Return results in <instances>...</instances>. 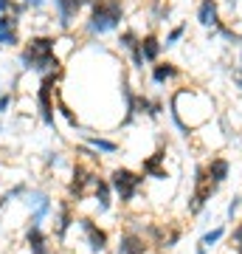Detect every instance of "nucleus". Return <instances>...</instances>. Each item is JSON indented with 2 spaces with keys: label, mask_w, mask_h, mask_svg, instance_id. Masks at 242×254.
I'll return each mask as SVG.
<instances>
[{
  "label": "nucleus",
  "mask_w": 242,
  "mask_h": 254,
  "mask_svg": "<svg viewBox=\"0 0 242 254\" xmlns=\"http://www.w3.org/2000/svg\"><path fill=\"white\" fill-rule=\"evenodd\" d=\"M20 60H23L26 71H37V73H43V76L56 73V68H59V60L54 54V40L51 37H34Z\"/></svg>",
  "instance_id": "1"
},
{
  "label": "nucleus",
  "mask_w": 242,
  "mask_h": 254,
  "mask_svg": "<svg viewBox=\"0 0 242 254\" xmlns=\"http://www.w3.org/2000/svg\"><path fill=\"white\" fill-rule=\"evenodd\" d=\"M121 0H96L93 6V17L88 23V31L90 34H104V31H113V28L121 23Z\"/></svg>",
  "instance_id": "2"
},
{
  "label": "nucleus",
  "mask_w": 242,
  "mask_h": 254,
  "mask_svg": "<svg viewBox=\"0 0 242 254\" xmlns=\"http://www.w3.org/2000/svg\"><path fill=\"white\" fill-rule=\"evenodd\" d=\"M141 184H144V173H133L127 167H118V170L110 173V187H113V192L118 195L121 203H133Z\"/></svg>",
  "instance_id": "3"
},
{
  "label": "nucleus",
  "mask_w": 242,
  "mask_h": 254,
  "mask_svg": "<svg viewBox=\"0 0 242 254\" xmlns=\"http://www.w3.org/2000/svg\"><path fill=\"white\" fill-rule=\"evenodd\" d=\"M217 190H220V184H214L208 178L206 167H197L194 170V190H192V198H189V215H197L200 209L211 200V195Z\"/></svg>",
  "instance_id": "4"
},
{
  "label": "nucleus",
  "mask_w": 242,
  "mask_h": 254,
  "mask_svg": "<svg viewBox=\"0 0 242 254\" xmlns=\"http://www.w3.org/2000/svg\"><path fill=\"white\" fill-rule=\"evenodd\" d=\"M96 181H99L96 170H93V167H88V164L76 161V167H73V181H71V187H68L71 200H76V203H79V200L88 195V190H93V187H96Z\"/></svg>",
  "instance_id": "5"
},
{
  "label": "nucleus",
  "mask_w": 242,
  "mask_h": 254,
  "mask_svg": "<svg viewBox=\"0 0 242 254\" xmlns=\"http://www.w3.org/2000/svg\"><path fill=\"white\" fill-rule=\"evenodd\" d=\"M54 85H56V73H48L40 82L37 91V105H40V116L48 127H54Z\"/></svg>",
  "instance_id": "6"
},
{
  "label": "nucleus",
  "mask_w": 242,
  "mask_h": 254,
  "mask_svg": "<svg viewBox=\"0 0 242 254\" xmlns=\"http://www.w3.org/2000/svg\"><path fill=\"white\" fill-rule=\"evenodd\" d=\"M26 203L34 209V215H31V226H43V220L54 212V200L48 198V192H43V190L26 192Z\"/></svg>",
  "instance_id": "7"
},
{
  "label": "nucleus",
  "mask_w": 242,
  "mask_h": 254,
  "mask_svg": "<svg viewBox=\"0 0 242 254\" xmlns=\"http://www.w3.org/2000/svg\"><path fill=\"white\" fill-rule=\"evenodd\" d=\"M76 223H79V229L85 232V240H88V246H90L93 254H101L104 249H107V232L99 229V223H93L90 218H79Z\"/></svg>",
  "instance_id": "8"
},
{
  "label": "nucleus",
  "mask_w": 242,
  "mask_h": 254,
  "mask_svg": "<svg viewBox=\"0 0 242 254\" xmlns=\"http://www.w3.org/2000/svg\"><path fill=\"white\" fill-rule=\"evenodd\" d=\"M116 254H146V243L138 232H124L118 237V249Z\"/></svg>",
  "instance_id": "9"
},
{
  "label": "nucleus",
  "mask_w": 242,
  "mask_h": 254,
  "mask_svg": "<svg viewBox=\"0 0 242 254\" xmlns=\"http://www.w3.org/2000/svg\"><path fill=\"white\" fill-rule=\"evenodd\" d=\"M54 3H56V11H59V26L68 28L88 0H54Z\"/></svg>",
  "instance_id": "10"
},
{
  "label": "nucleus",
  "mask_w": 242,
  "mask_h": 254,
  "mask_svg": "<svg viewBox=\"0 0 242 254\" xmlns=\"http://www.w3.org/2000/svg\"><path fill=\"white\" fill-rule=\"evenodd\" d=\"M26 246H28V252L31 254H51V249H48V237H45L43 226H28Z\"/></svg>",
  "instance_id": "11"
},
{
  "label": "nucleus",
  "mask_w": 242,
  "mask_h": 254,
  "mask_svg": "<svg viewBox=\"0 0 242 254\" xmlns=\"http://www.w3.org/2000/svg\"><path fill=\"white\" fill-rule=\"evenodd\" d=\"M206 173L214 184H223V181H228V175H231V164H228V158L217 155V158H211V161L206 164Z\"/></svg>",
  "instance_id": "12"
},
{
  "label": "nucleus",
  "mask_w": 242,
  "mask_h": 254,
  "mask_svg": "<svg viewBox=\"0 0 242 254\" xmlns=\"http://www.w3.org/2000/svg\"><path fill=\"white\" fill-rule=\"evenodd\" d=\"M93 195H96V206H99V215L110 212V206H113V187H110V181L99 178V181H96V187H93Z\"/></svg>",
  "instance_id": "13"
},
{
  "label": "nucleus",
  "mask_w": 242,
  "mask_h": 254,
  "mask_svg": "<svg viewBox=\"0 0 242 254\" xmlns=\"http://www.w3.org/2000/svg\"><path fill=\"white\" fill-rule=\"evenodd\" d=\"M163 158H166V153H163V150H158V153L149 155V158L144 161V175H152V178H158V181L169 178V175H166V170H161Z\"/></svg>",
  "instance_id": "14"
},
{
  "label": "nucleus",
  "mask_w": 242,
  "mask_h": 254,
  "mask_svg": "<svg viewBox=\"0 0 242 254\" xmlns=\"http://www.w3.org/2000/svg\"><path fill=\"white\" fill-rule=\"evenodd\" d=\"M197 20H200V23H203L206 28L220 26V20H217V0H203V3H200Z\"/></svg>",
  "instance_id": "15"
},
{
  "label": "nucleus",
  "mask_w": 242,
  "mask_h": 254,
  "mask_svg": "<svg viewBox=\"0 0 242 254\" xmlns=\"http://www.w3.org/2000/svg\"><path fill=\"white\" fill-rule=\"evenodd\" d=\"M138 48H141V57L144 63H158V57H161V43H158V37H144L141 43H138Z\"/></svg>",
  "instance_id": "16"
},
{
  "label": "nucleus",
  "mask_w": 242,
  "mask_h": 254,
  "mask_svg": "<svg viewBox=\"0 0 242 254\" xmlns=\"http://www.w3.org/2000/svg\"><path fill=\"white\" fill-rule=\"evenodd\" d=\"M73 223H76V220H73L71 203H62V206H59V215H56V237L62 240V237L68 235V229H71Z\"/></svg>",
  "instance_id": "17"
},
{
  "label": "nucleus",
  "mask_w": 242,
  "mask_h": 254,
  "mask_svg": "<svg viewBox=\"0 0 242 254\" xmlns=\"http://www.w3.org/2000/svg\"><path fill=\"white\" fill-rule=\"evenodd\" d=\"M85 144L93 147L96 153H104V155L118 153V144H116V141H110V138H101V136H88V138H85Z\"/></svg>",
  "instance_id": "18"
},
{
  "label": "nucleus",
  "mask_w": 242,
  "mask_h": 254,
  "mask_svg": "<svg viewBox=\"0 0 242 254\" xmlns=\"http://www.w3.org/2000/svg\"><path fill=\"white\" fill-rule=\"evenodd\" d=\"M175 76H178V68H175L172 63H158L152 68V82L155 85H163L166 79H175Z\"/></svg>",
  "instance_id": "19"
},
{
  "label": "nucleus",
  "mask_w": 242,
  "mask_h": 254,
  "mask_svg": "<svg viewBox=\"0 0 242 254\" xmlns=\"http://www.w3.org/2000/svg\"><path fill=\"white\" fill-rule=\"evenodd\" d=\"M26 192H28L26 184H17V187H11L9 192H3V198H0V209L6 206V203H11L14 198H20V195H26Z\"/></svg>",
  "instance_id": "20"
},
{
  "label": "nucleus",
  "mask_w": 242,
  "mask_h": 254,
  "mask_svg": "<svg viewBox=\"0 0 242 254\" xmlns=\"http://www.w3.org/2000/svg\"><path fill=\"white\" fill-rule=\"evenodd\" d=\"M223 235H225V229L223 226H217V229H211V232H206V235H203V240H200V246H214V243H220V240H223Z\"/></svg>",
  "instance_id": "21"
},
{
  "label": "nucleus",
  "mask_w": 242,
  "mask_h": 254,
  "mask_svg": "<svg viewBox=\"0 0 242 254\" xmlns=\"http://www.w3.org/2000/svg\"><path fill=\"white\" fill-rule=\"evenodd\" d=\"M118 43H121V48H124V51H133V48H138V43H141V40H138L133 31H127V34H121V40H118Z\"/></svg>",
  "instance_id": "22"
},
{
  "label": "nucleus",
  "mask_w": 242,
  "mask_h": 254,
  "mask_svg": "<svg viewBox=\"0 0 242 254\" xmlns=\"http://www.w3.org/2000/svg\"><path fill=\"white\" fill-rule=\"evenodd\" d=\"M0 31H17V14H3L0 17Z\"/></svg>",
  "instance_id": "23"
},
{
  "label": "nucleus",
  "mask_w": 242,
  "mask_h": 254,
  "mask_svg": "<svg viewBox=\"0 0 242 254\" xmlns=\"http://www.w3.org/2000/svg\"><path fill=\"white\" fill-rule=\"evenodd\" d=\"M56 108H59V113H62V116H65V119H68V122H71V125H73V127H79V119L73 116V110H71V108H68V105H65V102H62V99L56 102Z\"/></svg>",
  "instance_id": "24"
},
{
  "label": "nucleus",
  "mask_w": 242,
  "mask_h": 254,
  "mask_svg": "<svg viewBox=\"0 0 242 254\" xmlns=\"http://www.w3.org/2000/svg\"><path fill=\"white\" fill-rule=\"evenodd\" d=\"M183 34H186V26L172 28V31H169V37H166V48H169V46H175V43H178V40H180Z\"/></svg>",
  "instance_id": "25"
},
{
  "label": "nucleus",
  "mask_w": 242,
  "mask_h": 254,
  "mask_svg": "<svg viewBox=\"0 0 242 254\" xmlns=\"http://www.w3.org/2000/svg\"><path fill=\"white\" fill-rule=\"evenodd\" d=\"M0 46H17V31H0Z\"/></svg>",
  "instance_id": "26"
},
{
  "label": "nucleus",
  "mask_w": 242,
  "mask_h": 254,
  "mask_svg": "<svg viewBox=\"0 0 242 254\" xmlns=\"http://www.w3.org/2000/svg\"><path fill=\"white\" fill-rule=\"evenodd\" d=\"M240 206H242V198H234L231 203H228V220H234V218H237V212H240Z\"/></svg>",
  "instance_id": "27"
},
{
  "label": "nucleus",
  "mask_w": 242,
  "mask_h": 254,
  "mask_svg": "<svg viewBox=\"0 0 242 254\" xmlns=\"http://www.w3.org/2000/svg\"><path fill=\"white\" fill-rule=\"evenodd\" d=\"M20 9H23V6H14L11 0H0V11H6V14H9V11H14V14H20Z\"/></svg>",
  "instance_id": "28"
},
{
  "label": "nucleus",
  "mask_w": 242,
  "mask_h": 254,
  "mask_svg": "<svg viewBox=\"0 0 242 254\" xmlns=\"http://www.w3.org/2000/svg\"><path fill=\"white\" fill-rule=\"evenodd\" d=\"M9 108H11V93H3L0 96V113H6Z\"/></svg>",
  "instance_id": "29"
},
{
  "label": "nucleus",
  "mask_w": 242,
  "mask_h": 254,
  "mask_svg": "<svg viewBox=\"0 0 242 254\" xmlns=\"http://www.w3.org/2000/svg\"><path fill=\"white\" fill-rule=\"evenodd\" d=\"M26 6H34L37 9V6H43V0H26Z\"/></svg>",
  "instance_id": "30"
},
{
  "label": "nucleus",
  "mask_w": 242,
  "mask_h": 254,
  "mask_svg": "<svg viewBox=\"0 0 242 254\" xmlns=\"http://www.w3.org/2000/svg\"><path fill=\"white\" fill-rule=\"evenodd\" d=\"M197 254H206V246H197Z\"/></svg>",
  "instance_id": "31"
},
{
  "label": "nucleus",
  "mask_w": 242,
  "mask_h": 254,
  "mask_svg": "<svg viewBox=\"0 0 242 254\" xmlns=\"http://www.w3.org/2000/svg\"><path fill=\"white\" fill-rule=\"evenodd\" d=\"M234 249H237V254H242V243H240V246H234Z\"/></svg>",
  "instance_id": "32"
}]
</instances>
